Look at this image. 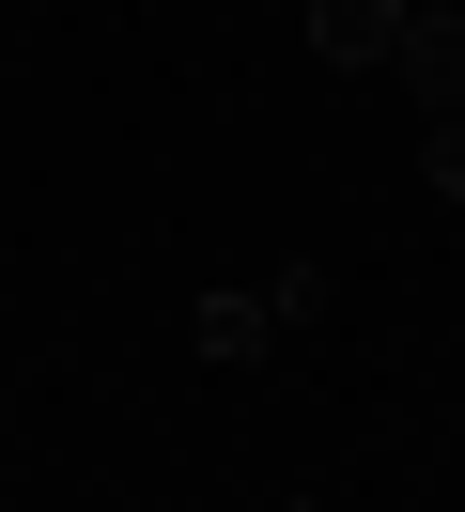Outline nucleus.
Here are the masks:
<instances>
[{"instance_id":"obj_5","label":"nucleus","mask_w":465,"mask_h":512,"mask_svg":"<svg viewBox=\"0 0 465 512\" xmlns=\"http://www.w3.org/2000/svg\"><path fill=\"white\" fill-rule=\"evenodd\" d=\"M264 311H279V326H326V311H341V280H326V264H279Z\"/></svg>"},{"instance_id":"obj_1","label":"nucleus","mask_w":465,"mask_h":512,"mask_svg":"<svg viewBox=\"0 0 465 512\" xmlns=\"http://www.w3.org/2000/svg\"><path fill=\"white\" fill-rule=\"evenodd\" d=\"M295 32H310V63H341V78H388V47H403V0H295Z\"/></svg>"},{"instance_id":"obj_3","label":"nucleus","mask_w":465,"mask_h":512,"mask_svg":"<svg viewBox=\"0 0 465 512\" xmlns=\"http://www.w3.org/2000/svg\"><path fill=\"white\" fill-rule=\"evenodd\" d=\"M186 342H202V357H264L279 311H264V295H202V311H186Z\"/></svg>"},{"instance_id":"obj_2","label":"nucleus","mask_w":465,"mask_h":512,"mask_svg":"<svg viewBox=\"0 0 465 512\" xmlns=\"http://www.w3.org/2000/svg\"><path fill=\"white\" fill-rule=\"evenodd\" d=\"M388 78H403L419 109H465V16H450V0H403V47H388Z\"/></svg>"},{"instance_id":"obj_4","label":"nucleus","mask_w":465,"mask_h":512,"mask_svg":"<svg viewBox=\"0 0 465 512\" xmlns=\"http://www.w3.org/2000/svg\"><path fill=\"white\" fill-rule=\"evenodd\" d=\"M419 187L465 202V109H419Z\"/></svg>"}]
</instances>
